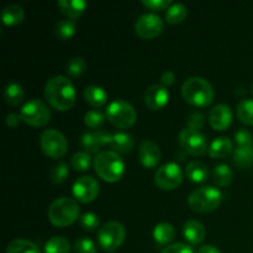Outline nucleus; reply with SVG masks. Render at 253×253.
Listing matches in <instances>:
<instances>
[{
  "mask_svg": "<svg viewBox=\"0 0 253 253\" xmlns=\"http://www.w3.org/2000/svg\"><path fill=\"white\" fill-rule=\"evenodd\" d=\"M44 98L58 111H68L76 104L77 93L73 83L64 76L48 79L44 86Z\"/></svg>",
  "mask_w": 253,
  "mask_h": 253,
  "instance_id": "1",
  "label": "nucleus"
},
{
  "mask_svg": "<svg viewBox=\"0 0 253 253\" xmlns=\"http://www.w3.org/2000/svg\"><path fill=\"white\" fill-rule=\"evenodd\" d=\"M182 95L188 104L205 108L214 100L215 91L211 84L202 77H192L182 85Z\"/></svg>",
  "mask_w": 253,
  "mask_h": 253,
  "instance_id": "2",
  "label": "nucleus"
},
{
  "mask_svg": "<svg viewBox=\"0 0 253 253\" xmlns=\"http://www.w3.org/2000/svg\"><path fill=\"white\" fill-rule=\"evenodd\" d=\"M95 173L108 183H115L125 173V163L115 151H101L94 158Z\"/></svg>",
  "mask_w": 253,
  "mask_h": 253,
  "instance_id": "3",
  "label": "nucleus"
},
{
  "mask_svg": "<svg viewBox=\"0 0 253 253\" xmlns=\"http://www.w3.org/2000/svg\"><path fill=\"white\" fill-rule=\"evenodd\" d=\"M48 220L53 226L67 227L79 217V207L76 200L62 197L54 200L48 208Z\"/></svg>",
  "mask_w": 253,
  "mask_h": 253,
  "instance_id": "4",
  "label": "nucleus"
},
{
  "mask_svg": "<svg viewBox=\"0 0 253 253\" xmlns=\"http://www.w3.org/2000/svg\"><path fill=\"white\" fill-rule=\"evenodd\" d=\"M222 194L219 189L214 187H202L193 190L188 198L189 208L195 212L208 214L220 207Z\"/></svg>",
  "mask_w": 253,
  "mask_h": 253,
  "instance_id": "5",
  "label": "nucleus"
},
{
  "mask_svg": "<svg viewBox=\"0 0 253 253\" xmlns=\"http://www.w3.org/2000/svg\"><path fill=\"white\" fill-rule=\"evenodd\" d=\"M106 119L115 127L125 130L135 125L137 120V114L130 103L123 99H116L109 104L106 109Z\"/></svg>",
  "mask_w": 253,
  "mask_h": 253,
  "instance_id": "6",
  "label": "nucleus"
},
{
  "mask_svg": "<svg viewBox=\"0 0 253 253\" xmlns=\"http://www.w3.org/2000/svg\"><path fill=\"white\" fill-rule=\"evenodd\" d=\"M40 147L42 152L47 156L57 160L63 157L68 151V141L66 136L56 128L44 130L40 136Z\"/></svg>",
  "mask_w": 253,
  "mask_h": 253,
  "instance_id": "7",
  "label": "nucleus"
},
{
  "mask_svg": "<svg viewBox=\"0 0 253 253\" xmlns=\"http://www.w3.org/2000/svg\"><path fill=\"white\" fill-rule=\"evenodd\" d=\"M22 121L32 127L46 126L51 120V111L48 106L39 99H31L24 104L20 111Z\"/></svg>",
  "mask_w": 253,
  "mask_h": 253,
  "instance_id": "8",
  "label": "nucleus"
},
{
  "mask_svg": "<svg viewBox=\"0 0 253 253\" xmlns=\"http://www.w3.org/2000/svg\"><path fill=\"white\" fill-rule=\"evenodd\" d=\"M126 230L118 221H109L100 227L98 232V241L101 249L106 252H113L124 244Z\"/></svg>",
  "mask_w": 253,
  "mask_h": 253,
  "instance_id": "9",
  "label": "nucleus"
},
{
  "mask_svg": "<svg viewBox=\"0 0 253 253\" xmlns=\"http://www.w3.org/2000/svg\"><path fill=\"white\" fill-rule=\"evenodd\" d=\"M183 182V172L179 165L174 162L161 166L155 174V183L160 189L173 190Z\"/></svg>",
  "mask_w": 253,
  "mask_h": 253,
  "instance_id": "10",
  "label": "nucleus"
},
{
  "mask_svg": "<svg viewBox=\"0 0 253 253\" xmlns=\"http://www.w3.org/2000/svg\"><path fill=\"white\" fill-rule=\"evenodd\" d=\"M165 29L162 19L158 15L147 12L143 14L136 20L135 32L140 39L142 40H153L160 36Z\"/></svg>",
  "mask_w": 253,
  "mask_h": 253,
  "instance_id": "11",
  "label": "nucleus"
},
{
  "mask_svg": "<svg viewBox=\"0 0 253 253\" xmlns=\"http://www.w3.org/2000/svg\"><path fill=\"white\" fill-rule=\"evenodd\" d=\"M178 140H179L183 150L189 153V155L203 156L209 150L207 137L200 131L192 130L189 127H185L180 131Z\"/></svg>",
  "mask_w": 253,
  "mask_h": 253,
  "instance_id": "12",
  "label": "nucleus"
},
{
  "mask_svg": "<svg viewBox=\"0 0 253 253\" xmlns=\"http://www.w3.org/2000/svg\"><path fill=\"white\" fill-rule=\"evenodd\" d=\"M100 193L99 182L91 175H83L78 178L73 184V195L79 203H91L98 198Z\"/></svg>",
  "mask_w": 253,
  "mask_h": 253,
  "instance_id": "13",
  "label": "nucleus"
},
{
  "mask_svg": "<svg viewBox=\"0 0 253 253\" xmlns=\"http://www.w3.org/2000/svg\"><path fill=\"white\" fill-rule=\"evenodd\" d=\"M169 100V93L162 84H152L145 91V104L153 111L161 110L167 105Z\"/></svg>",
  "mask_w": 253,
  "mask_h": 253,
  "instance_id": "14",
  "label": "nucleus"
},
{
  "mask_svg": "<svg viewBox=\"0 0 253 253\" xmlns=\"http://www.w3.org/2000/svg\"><path fill=\"white\" fill-rule=\"evenodd\" d=\"M232 111L229 105L219 104L214 106L209 113V124L214 130L225 131L232 124Z\"/></svg>",
  "mask_w": 253,
  "mask_h": 253,
  "instance_id": "15",
  "label": "nucleus"
},
{
  "mask_svg": "<svg viewBox=\"0 0 253 253\" xmlns=\"http://www.w3.org/2000/svg\"><path fill=\"white\" fill-rule=\"evenodd\" d=\"M138 158L145 168L151 169L157 167L161 161V150L157 143L152 140L143 141L138 150Z\"/></svg>",
  "mask_w": 253,
  "mask_h": 253,
  "instance_id": "16",
  "label": "nucleus"
},
{
  "mask_svg": "<svg viewBox=\"0 0 253 253\" xmlns=\"http://www.w3.org/2000/svg\"><path fill=\"white\" fill-rule=\"evenodd\" d=\"M183 236L190 245H200L204 242L207 231L204 225L198 220H188L183 226Z\"/></svg>",
  "mask_w": 253,
  "mask_h": 253,
  "instance_id": "17",
  "label": "nucleus"
},
{
  "mask_svg": "<svg viewBox=\"0 0 253 253\" xmlns=\"http://www.w3.org/2000/svg\"><path fill=\"white\" fill-rule=\"evenodd\" d=\"M57 5L62 14L73 21L79 19L86 9V1L84 0H59Z\"/></svg>",
  "mask_w": 253,
  "mask_h": 253,
  "instance_id": "18",
  "label": "nucleus"
},
{
  "mask_svg": "<svg viewBox=\"0 0 253 253\" xmlns=\"http://www.w3.org/2000/svg\"><path fill=\"white\" fill-rule=\"evenodd\" d=\"M25 17V11L22 6L17 4H10L5 6L1 11V21L6 26H16L21 24Z\"/></svg>",
  "mask_w": 253,
  "mask_h": 253,
  "instance_id": "19",
  "label": "nucleus"
},
{
  "mask_svg": "<svg viewBox=\"0 0 253 253\" xmlns=\"http://www.w3.org/2000/svg\"><path fill=\"white\" fill-rule=\"evenodd\" d=\"M232 148V142L229 137H217L210 143L208 152L211 158H225L234 152Z\"/></svg>",
  "mask_w": 253,
  "mask_h": 253,
  "instance_id": "20",
  "label": "nucleus"
},
{
  "mask_svg": "<svg viewBox=\"0 0 253 253\" xmlns=\"http://www.w3.org/2000/svg\"><path fill=\"white\" fill-rule=\"evenodd\" d=\"M153 239H155L156 244L160 246L169 245L175 239L174 227L168 222H161V224L156 225L155 230H153Z\"/></svg>",
  "mask_w": 253,
  "mask_h": 253,
  "instance_id": "21",
  "label": "nucleus"
},
{
  "mask_svg": "<svg viewBox=\"0 0 253 253\" xmlns=\"http://www.w3.org/2000/svg\"><path fill=\"white\" fill-rule=\"evenodd\" d=\"M84 98H85L86 103L90 104L91 106H94V108H100V106L105 105L109 96L108 93L101 86L89 85L84 90Z\"/></svg>",
  "mask_w": 253,
  "mask_h": 253,
  "instance_id": "22",
  "label": "nucleus"
},
{
  "mask_svg": "<svg viewBox=\"0 0 253 253\" xmlns=\"http://www.w3.org/2000/svg\"><path fill=\"white\" fill-rule=\"evenodd\" d=\"M187 177L194 183H204L209 177V169L207 166L199 161H193L185 168Z\"/></svg>",
  "mask_w": 253,
  "mask_h": 253,
  "instance_id": "23",
  "label": "nucleus"
},
{
  "mask_svg": "<svg viewBox=\"0 0 253 253\" xmlns=\"http://www.w3.org/2000/svg\"><path fill=\"white\" fill-rule=\"evenodd\" d=\"M232 162L240 168L253 166V147H237L232 152Z\"/></svg>",
  "mask_w": 253,
  "mask_h": 253,
  "instance_id": "24",
  "label": "nucleus"
},
{
  "mask_svg": "<svg viewBox=\"0 0 253 253\" xmlns=\"http://www.w3.org/2000/svg\"><path fill=\"white\" fill-rule=\"evenodd\" d=\"M24 89L20 85L19 83H15V82H11L6 85L4 91V98L5 101H6L9 105L17 106L22 103L24 100Z\"/></svg>",
  "mask_w": 253,
  "mask_h": 253,
  "instance_id": "25",
  "label": "nucleus"
},
{
  "mask_svg": "<svg viewBox=\"0 0 253 253\" xmlns=\"http://www.w3.org/2000/svg\"><path fill=\"white\" fill-rule=\"evenodd\" d=\"M133 143L132 137L125 132H118L113 136V141H111V147L114 148L115 152L119 153H128L132 151Z\"/></svg>",
  "mask_w": 253,
  "mask_h": 253,
  "instance_id": "26",
  "label": "nucleus"
},
{
  "mask_svg": "<svg viewBox=\"0 0 253 253\" xmlns=\"http://www.w3.org/2000/svg\"><path fill=\"white\" fill-rule=\"evenodd\" d=\"M6 253H41V251L34 242L29 240L17 239L7 245Z\"/></svg>",
  "mask_w": 253,
  "mask_h": 253,
  "instance_id": "27",
  "label": "nucleus"
},
{
  "mask_svg": "<svg viewBox=\"0 0 253 253\" xmlns=\"http://www.w3.org/2000/svg\"><path fill=\"white\" fill-rule=\"evenodd\" d=\"M232 178H234V173L227 165L216 166L212 172V180L217 187H227L231 184Z\"/></svg>",
  "mask_w": 253,
  "mask_h": 253,
  "instance_id": "28",
  "label": "nucleus"
},
{
  "mask_svg": "<svg viewBox=\"0 0 253 253\" xmlns=\"http://www.w3.org/2000/svg\"><path fill=\"white\" fill-rule=\"evenodd\" d=\"M77 31V25L76 21L73 20H62L58 21L54 26V35H56L57 39L62 40V41H66V40L72 39L74 36Z\"/></svg>",
  "mask_w": 253,
  "mask_h": 253,
  "instance_id": "29",
  "label": "nucleus"
},
{
  "mask_svg": "<svg viewBox=\"0 0 253 253\" xmlns=\"http://www.w3.org/2000/svg\"><path fill=\"white\" fill-rule=\"evenodd\" d=\"M188 15L187 7L183 4H172L169 7H168L167 12H166V21L170 25H177L180 24L185 20Z\"/></svg>",
  "mask_w": 253,
  "mask_h": 253,
  "instance_id": "30",
  "label": "nucleus"
},
{
  "mask_svg": "<svg viewBox=\"0 0 253 253\" xmlns=\"http://www.w3.org/2000/svg\"><path fill=\"white\" fill-rule=\"evenodd\" d=\"M71 244L63 236H53L46 242L44 252L46 253H69Z\"/></svg>",
  "mask_w": 253,
  "mask_h": 253,
  "instance_id": "31",
  "label": "nucleus"
},
{
  "mask_svg": "<svg viewBox=\"0 0 253 253\" xmlns=\"http://www.w3.org/2000/svg\"><path fill=\"white\" fill-rule=\"evenodd\" d=\"M237 118L242 124L247 126H253V100L252 99H245L240 101L237 105Z\"/></svg>",
  "mask_w": 253,
  "mask_h": 253,
  "instance_id": "32",
  "label": "nucleus"
},
{
  "mask_svg": "<svg viewBox=\"0 0 253 253\" xmlns=\"http://www.w3.org/2000/svg\"><path fill=\"white\" fill-rule=\"evenodd\" d=\"M82 147L84 148V151H85L86 153H100L99 151H100V148L103 147V145H101L100 140H99L98 137V133H96V131H94V132H85L83 136H82Z\"/></svg>",
  "mask_w": 253,
  "mask_h": 253,
  "instance_id": "33",
  "label": "nucleus"
},
{
  "mask_svg": "<svg viewBox=\"0 0 253 253\" xmlns=\"http://www.w3.org/2000/svg\"><path fill=\"white\" fill-rule=\"evenodd\" d=\"M91 158L86 152H77L71 158V167L77 172H85L90 168Z\"/></svg>",
  "mask_w": 253,
  "mask_h": 253,
  "instance_id": "34",
  "label": "nucleus"
},
{
  "mask_svg": "<svg viewBox=\"0 0 253 253\" xmlns=\"http://www.w3.org/2000/svg\"><path fill=\"white\" fill-rule=\"evenodd\" d=\"M86 69V62L84 61V58L82 57H74L67 64V73L68 76H71L72 78H77V77H81L82 74L85 72Z\"/></svg>",
  "mask_w": 253,
  "mask_h": 253,
  "instance_id": "35",
  "label": "nucleus"
},
{
  "mask_svg": "<svg viewBox=\"0 0 253 253\" xmlns=\"http://www.w3.org/2000/svg\"><path fill=\"white\" fill-rule=\"evenodd\" d=\"M68 174H69L68 166H67L64 162H59L52 168L49 177H51L52 183H54V184H61V183L66 182L67 178H68Z\"/></svg>",
  "mask_w": 253,
  "mask_h": 253,
  "instance_id": "36",
  "label": "nucleus"
},
{
  "mask_svg": "<svg viewBox=\"0 0 253 253\" xmlns=\"http://www.w3.org/2000/svg\"><path fill=\"white\" fill-rule=\"evenodd\" d=\"M84 123L89 128H99L105 123V115L98 110H90L84 116Z\"/></svg>",
  "mask_w": 253,
  "mask_h": 253,
  "instance_id": "37",
  "label": "nucleus"
},
{
  "mask_svg": "<svg viewBox=\"0 0 253 253\" xmlns=\"http://www.w3.org/2000/svg\"><path fill=\"white\" fill-rule=\"evenodd\" d=\"M73 249L76 253H96L98 252L96 245L94 244L90 239H86V237H82V239L77 240L76 244H74Z\"/></svg>",
  "mask_w": 253,
  "mask_h": 253,
  "instance_id": "38",
  "label": "nucleus"
},
{
  "mask_svg": "<svg viewBox=\"0 0 253 253\" xmlns=\"http://www.w3.org/2000/svg\"><path fill=\"white\" fill-rule=\"evenodd\" d=\"M99 217L94 212H85L79 219V224L85 231H94L99 226Z\"/></svg>",
  "mask_w": 253,
  "mask_h": 253,
  "instance_id": "39",
  "label": "nucleus"
},
{
  "mask_svg": "<svg viewBox=\"0 0 253 253\" xmlns=\"http://www.w3.org/2000/svg\"><path fill=\"white\" fill-rule=\"evenodd\" d=\"M235 142L237 147H253V136L247 130L241 128L235 133Z\"/></svg>",
  "mask_w": 253,
  "mask_h": 253,
  "instance_id": "40",
  "label": "nucleus"
},
{
  "mask_svg": "<svg viewBox=\"0 0 253 253\" xmlns=\"http://www.w3.org/2000/svg\"><path fill=\"white\" fill-rule=\"evenodd\" d=\"M204 124H205V116H204V114L198 113V111H195V113H192V114H190V115L187 118V125H188V127L192 128V130L199 131L200 128H203V126H204Z\"/></svg>",
  "mask_w": 253,
  "mask_h": 253,
  "instance_id": "41",
  "label": "nucleus"
},
{
  "mask_svg": "<svg viewBox=\"0 0 253 253\" xmlns=\"http://www.w3.org/2000/svg\"><path fill=\"white\" fill-rule=\"evenodd\" d=\"M142 4L145 5L147 9L153 10V11H160V10H165L172 5L170 0H143Z\"/></svg>",
  "mask_w": 253,
  "mask_h": 253,
  "instance_id": "42",
  "label": "nucleus"
},
{
  "mask_svg": "<svg viewBox=\"0 0 253 253\" xmlns=\"http://www.w3.org/2000/svg\"><path fill=\"white\" fill-rule=\"evenodd\" d=\"M162 253H194V251L192 250V247L188 246L185 244H173L169 245L168 247H166L163 250Z\"/></svg>",
  "mask_w": 253,
  "mask_h": 253,
  "instance_id": "43",
  "label": "nucleus"
},
{
  "mask_svg": "<svg viewBox=\"0 0 253 253\" xmlns=\"http://www.w3.org/2000/svg\"><path fill=\"white\" fill-rule=\"evenodd\" d=\"M21 121H22L21 115H20V114H16V113L7 114L6 119H5V123H6L7 127H10V128L17 127V126L20 125V123H21Z\"/></svg>",
  "mask_w": 253,
  "mask_h": 253,
  "instance_id": "44",
  "label": "nucleus"
},
{
  "mask_svg": "<svg viewBox=\"0 0 253 253\" xmlns=\"http://www.w3.org/2000/svg\"><path fill=\"white\" fill-rule=\"evenodd\" d=\"M174 82H175V76L172 71L163 72V74L161 76V84H162L163 86H166V88H167V86L172 85Z\"/></svg>",
  "mask_w": 253,
  "mask_h": 253,
  "instance_id": "45",
  "label": "nucleus"
},
{
  "mask_svg": "<svg viewBox=\"0 0 253 253\" xmlns=\"http://www.w3.org/2000/svg\"><path fill=\"white\" fill-rule=\"evenodd\" d=\"M197 253H221V251L215 246H211V245H205V246L199 247Z\"/></svg>",
  "mask_w": 253,
  "mask_h": 253,
  "instance_id": "46",
  "label": "nucleus"
},
{
  "mask_svg": "<svg viewBox=\"0 0 253 253\" xmlns=\"http://www.w3.org/2000/svg\"><path fill=\"white\" fill-rule=\"evenodd\" d=\"M252 94H253V84H252Z\"/></svg>",
  "mask_w": 253,
  "mask_h": 253,
  "instance_id": "47",
  "label": "nucleus"
}]
</instances>
